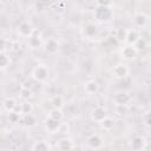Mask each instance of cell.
Returning a JSON list of instances; mask_svg holds the SVG:
<instances>
[{
  "instance_id": "cell-4",
  "label": "cell",
  "mask_w": 151,
  "mask_h": 151,
  "mask_svg": "<svg viewBox=\"0 0 151 151\" xmlns=\"http://www.w3.org/2000/svg\"><path fill=\"white\" fill-rule=\"evenodd\" d=\"M107 116H106V111L101 107V106H97L94 110H93V112H92V119L93 120H96V122H101L104 118H106Z\"/></svg>"
},
{
  "instance_id": "cell-17",
  "label": "cell",
  "mask_w": 151,
  "mask_h": 151,
  "mask_svg": "<svg viewBox=\"0 0 151 151\" xmlns=\"http://www.w3.org/2000/svg\"><path fill=\"white\" fill-rule=\"evenodd\" d=\"M50 147H48V145H47V143L46 142H37L33 146H32V150H35V151H46V150H48Z\"/></svg>"
},
{
  "instance_id": "cell-12",
  "label": "cell",
  "mask_w": 151,
  "mask_h": 151,
  "mask_svg": "<svg viewBox=\"0 0 151 151\" xmlns=\"http://www.w3.org/2000/svg\"><path fill=\"white\" fill-rule=\"evenodd\" d=\"M126 40L130 45H134L138 40H139V35L136 31H130L127 32V35H126Z\"/></svg>"
},
{
  "instance_id": "cell-22",
  "label": "cell",
  "mask_w": 151,
  "mask_h": 151,
  "mask_svg": "<svg viewBox=\"0 0 151 151\" xmlns=\"http://www.w3.org/2000/svg\"><path fill=\"white\" fill-rule=\"evenodd\" d=\"M84 33H85V35H86V37H92V35L96 33V27H94V26H92V25H88V26H86V27H85Z\"/></svg>"
},
{
  "instance_id": "cell-13",
  "label": "cell",
  "mask_w": 151,
  "mask_h": 151,
  "mask_svg": "<svg viewBox=\"0 0 151 151\" xmlns=\"http://www.w3.org/2000/svg\"><path fill=\"white\" fill-rule=\"evenodd\" d=\"M132 149L133 150H140V149H143L144 147V145H145V140H144V138H142V137H136L133 140H132Z\"/></svg>"
},
{
  "instance_id": "cell-2",
  "label": "cell",
  "mask_w": 151,
  "mask_h": 151,
  "mask_svg": "<svg viewBox=\"0 0 151 151\" xmlns=\"http://www.w3.org/2000/svg\"><path fill=\"white\" fill-rule=\"evenodd\" d=\"M111 15H112L111 9H110L109 7H105V6H100V7L96 11V17H97V19L100 20V21H107V20H110Z\"/></svg>"
},
{
  "instance_id": "cell-28",
  "label": "cell",
  "mask_w": 151,
  "mask_h": 151,
  "mask_svg": "<svg viewBox=\"0 0 151 151\" xmlns=\"http://www.w3.org/2000/svg\"><path fill=\"white\" fill-rule=\"evenodd\" d=\"M17 119H19V114H17L15 112H9V120L11 122H13V123H15L17 122Z\"/></svg>"
},
{
  "instance_id": "cell-11",
  "label": "cell",
  "mask_w": 151,
  "mask_h": 151,
  "mask_svg": "<svg viewBox=\"0 0 151 151\" xmlns=\"http://www.w3.org/2000/svg\"><path fill=\"white\" fill-rule=\"evenodd\" d=\"M17 104H15V100L13 98H6L5 101H4V109L7 111V112H12L14 111Z\"/></svg>"
},
{
  "instance_id": "cell-21",
  "label": "cell",
  "mask_w": 151,
  "mask_h": 151,
  "mask_svg": "<svg viewBox=\"0 0 151 151\" xmlns=\"http://www.w3.org/2000/svg\"><path fill=\"white\" fill-rule=\"evenodd\" d=\"M145 21H146V18H145V15H143V14H137L136 18H134V22H136L138 26L144 25Z\"/></svg>"
},
{
  "instance_id": "cell-14",
  "label": "cell",
  "mask_w": 151,
  "mask_h": 151,
  "mask_svg": "<svg viewBox=\"0 0 151 151\" xmlns=\"http://www.w3.org/2000/svg\"><path fill=\"white\" fill-rule=\"evenodd\" d=\"M58 48V44L54 39H48L47 42H46V51L50 52V53H54Z\"/></svg>"
},
{
  "instance_id": "cell-25",
  "label": "cell",
  "mask_w": 151,
  "mask_h": 151,
  "mask_svg": "<svg viewBox=\"0 0 151 151\" xmlns=\"http://www.w3.org/2000/svg\"><path fill=\"white\" fill-rule=\"evenodd\" d=\"M143 122H144V124H145V125L151 126V112H149V113L144 114V117H143Z\"/></svg>"
},
{
  "instance_id": "cell-3",
  "label": "cell",
  "mask_w": 151,
  "mask_h": 151,
  "mask_svg": "<svg viewBox=\"0 0 151 151\" xmlns=\"http://www.w3.org/2000/svg\"><path fill=\"white\" fill-rule=\"evenodd\" d=\"M45 127H46V131L50 132V133H54L59 130L60 127V120H57V119H53V118H48L46 122H45Z\"/></svg>"
},
{
  "instance_id": "cell-26",
  "label": "cell",
  "mask_w": 151,
  "mask_h": 151,
  "mask_svg": "<svg viewBox=\"0 0 151 151\" xmlns=\"http://www.w3.org/2000/svg\"><path fill=\"white\" fill-rule=\"evenodd\" d=\"M8 64H9V59H8V58L2 53V54H1V67H2V68H5Z\"/></svg>"
},
{
  "instance_id": "cell-10",
  "label": "cell",
  "mask_w": 151,
  "mask_h": 151,
  "mask_svg": "<svg viewBox=\"0 0 151 151\" xmlns=\"http://www.w3.org/2000/svg\"><path fill=\"white\" fill-rule=\"evenodd\" d=\"M98 91V84L93 80H90L85 84V92L88 93V94H92V93H96Z\"/></svg>"
},
{
  "instance_id": "cell-20",
  "label": "cell",
  "mask_w": 151,
  "mask_h": 151,
  "mask_svg": "<svg viewBox=\"0 0 151 151\" xmlns=\"http://www.w3.org/2000/svg\"><path fill=\"white\" fill-rule=\"evenodd\" d=\"M59 147L61 149V150H68V149H72L73 147V145L71 144V142L70 140H66V139H64V140H61L60 143H59Z\"/></svg>"
},
{
  "instance_id": "cell-5",
  "label": "cell",
  "mask_w": 151,
  "mask_h": 151,
  "mask_svg": "<svg viewBox=\"0 0 151 151\" xmlns=\"http://www.w3.org/2000/svg\"><path fill=\"white\" fill-rule=\"evenodd\" d=\"M87 144L91 149H99L103 145V140L98 134H93L87 139Z\"/></svg>"
},
{
  "instance_id": "cell-9",
  "label": "cell",
  "mask_w": 151,
  "mask_h": 151,
  "mask_svg": "<svg viewBox=\"0 0 151 151\" xmlns=\"http://www.w3.org/2000/svg\"><path fill=\"white\" fill-rule=\"evenodd\" d=\"M19 32H20L21 35L29 37V35L32 34L33 29H32V27H31L29 24H27V22H22V24L20 25V27H19Z\"/></svg>"
},
{
  "instance_id": "cell-6",
  "label": "cell",
  "mask_w": 151,
  "mask_h": 151,
  "mask_svg": "<svg viewBox=\"0 0 151 151\" xmlns=\"http://www.w3.org/2000/svg\"><path fill=\"white\" fill-rule=\"evenodd\" d=\"M136 54H137V48L132 45H129V46L124 47L123 51H122V55L125 59H132V58L136 57Z\"/></svg>"
},
{
  "instance_id": "cell-29",
  "label": "cell",
  "mask_w": 151,
  "mask_h": 151,
  "mask_svg": "<svg viewBox=\"0 0 151 151\" xmlns=\"http://www.w3.org/2000/svg\"><path fill=\"white\" fill-rule=\"evenodd\" d=\"M97 1H98L99 6H105V7H107L111 4V0H97Z\"/></svg>"
},
{
  "instance_id": "cell-24",
  "label": "cell",
  "mask_w": 151,
  "mask_h": 151,
  "mask_svg": "<svg viewBox=\"0 0 151 151\" xmlns=\"http://www.w3.org/2000/svg\"><path fill=\"white\" fill-rule=\"evenodd\" d=\"M127 111V105H118L117 104V113L118 114H125Z\"/></svg>"
},
{
  "instance_id": "cell-19",
  "label": "cell",
  "mask_w": 151,
  "mask_h": 151,
  "mask_svg": "<svg viewBox=\"0 0 151 151\" xmlns=\"http://www.w3.org/2000/svg\"><path fill=\"white\" fill-rule=\"evenodd\" d=\"M25 124H26L27 126H33V125L35 124V118H34L31 113L25 114Z\"/></svg>"
},
{
  "instance_id": "cell-7",
  "label": "cell",
  "mask_w": 151,
  "mask_h": 151,
  "mask_svg": "<svg viewBox=\"0 0 151 151\" xmlns=\"http://www.w3.org/2000/svg\"><path fill=\"white\" fill-rule=\"evenodd\" d=\"M114 100H116V103H117L118 105H127V103L131 100V97H130L127 93L122 92V93H118V94L116 96Z\"/></svg>"
},
{
  "instance_id": "cell-18",
  "label": "cell",
  "mask_w": 151,
  "mask_h": 151,
  "mask_svg": "<svg viewBox=\"0 0 151 151\" xmlns=\"http://www.w3.org/2000/svg\"><path fill=\"white\" fill-rule=\"evenodd\" d=\"M50 117H51V118H53V119L60 120V119L63 118V113L60 112V110H58V109H54V110H52V111L50 112Z\"/></svg>"
},
{
  "instance_id": "cell-27",
  "label": "cell",
  "mask_w": 151,
  "mask_h": 151,
  "mask_svg": "<svg viewBox=\"0 0 151 151\" xmlns=\"http://www.w3.org/2000/svg\"><path fill=\"white\" fill-rule=\"evenodd\" d=\"M53 105H54L55 107L61 106V105H63V99H61V97H59V96L54 97V98H53Z\"/></svg>"
},
{
  "instance_id": "cell-23",
  "label": "cell",
  "mask_w": 151,
  "mask_h": 151,
  "mask_svg": "<svg viewBox=\"0 0 151 151\" xmlns=\"http://www.w3.org/2000/svg\"><path fill=\"white\" fill-rule=\"evenodd\" d=\"M31 111H32V105L29 103H24L21 105V112L22 113L27 114V113H31Z\"/></svg>"
},
{
  "instance_id": "cell-16",
  "label": "cell",
  "mask_w": 151,
  "mask_h": 151,
  "mask_svg": "<svg viewBox=\"0 0 151 151\" xmlns=\"http://www.w3.org/2000/svg\"><path fill=\"white\" fill-rule=\"evenodd\" d=\"M27 44L32 47V48H37V47H39V45H40V39L38 38V37H34V35H29L28 37V39H27Z\"/></svg>"
},
{
  "instance_id": "cell-15",
  "label": "cell",
  "mask_w": 151,
  "mask_h": 151,
  "mask_svg": "<svg viewBox=\"0 0 151 151\" xmlns=\"http://www.w3.org/2000/svg\"><path fill=\"white\" fill-rule=\"evenodd\" d=\"M100 124H101V126H103V129L104 130H106V131H110L112 127H113V125H114V123H113V120L111 119V118H109V117H106V118H104L101 122H100Z\"/></svg>"
},
{
  "instance_id": "cell-1",
  "label": "cell",
  "mask_w": 151,
  "mask_h": 151,
  "mask_svg": "<svg viewBox=\"0 0 151 151\" xmlns=\"http://www.w3.org/2000/svg\"><path fill=\"white\" fill-rule=\"evenodd\" d=\"M47 76H48V70H47V67H46L45 65H38V66L34 68V71H33V77H34V79H37L38 81H44V80H46Z\"/></svg>"
},
{
  "instance_id": "cell-8",
  "label": "cell",
  "mask_w": 151,
  "mask_h": 151,
  "mask_svg": "<svg viewBox=\"0 0 151 151\" xmlns=\"http://www.w3.org/2000/svg\"><path fill=\"white\" fill-rule=\"evenodd\" d=\"M113 74L116 77H118V78H123V77H125L127 74V67L125 65H123V64H119V65L114 66Z\"/></svg>"
}]
</instances>
